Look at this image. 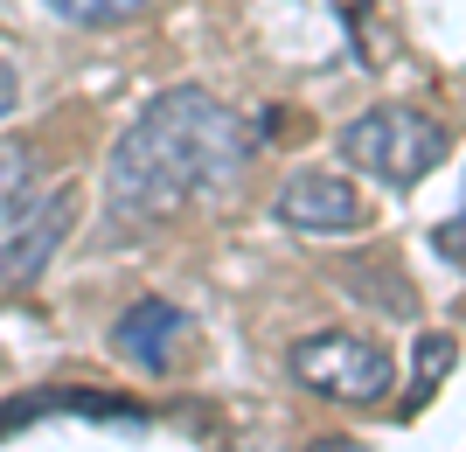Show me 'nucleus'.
Masks as SVG:
<instances>
[{"label": "nucleus", "instance_id": "obj_12", "mask_svg": "<svg viewBox=\"0 0 466 452\" xmlns=\"http://www.w3.org/2000/svg\"><path fill=\"white\" fill-rule=\"evenodd\" d=\"M15 105H21V70H15V56L0 49V118L15 112Z\"/></svg>", "mask_w": 466, "mask_h": 452}, {"label": "nucleus", "instance_id": "obj_7", "mask_svg": "<svg viewBox=\"0 0 466 452\" xmlns=\"http://www.w3.org/2000/svg\"><path fill=\"white\" fill-rule=\"evenodd\" d=\"M63 411H84V417H133V404H112V397H97V390H70V383H56V390H28L15 397L7 411H0V432H21L28 417H63Z\"/></svg>", "mask_w": 466, "mask_h": 452}, {"label": "nucleus", "instance_id": "obj_6", "mask_svg": "<svg viewBox=\"0 0 466 452\" xmlns=\"http://www.w3.org/2000/svg\"><path fill=\"white\" fill-rule=\"evenodd\" d=\"M188 348H195V320L181 314L175 299L139 293L133 306H118L112 355L126 362V369H139V376H175L181 362H188Z\"/></svg>", "mask_w": 466, "mask_h": 452}, {"label": "nucleus", "instance_id": "obj_1", "mask_svg": "<svg viewBox=\"0 0 466 452\" xmlns=\"http://www.w3.org/2000/svg\"><path fill=\"white\" fill-rule=\"evenodd\" d=\"M265 133L202 84H167L133 112V126L105 154V223L118 236H147L223 196L258 160Z\"/></svg>", "mask_w": 466, "mask_h": 452}, {"label": "nucleus", "instance_id": "obj_8", "mask_svg": "<svg viewBox=\"0 0 466 452\" xmlns=\"http://www.w3.org/2000/svg\"><path fill=\"white\" fill-rule=\"evenodd\" d=\"M49 15L63 21V28H84V35H105V28H126V21H139L154 0H42Z\"/></svg>", "mask_w": 466, "mask_h": 452}, {"label": "nucleus", "instance_id": "obj_13", "mask_svg": "<svg viewBox=\"0 0 466 452\" xmlns=\"http://www.w3.org/2000/svg\"><path fill=\"white\" fill-rule=\"evenodd\" d=\"M299 452H370L362 438H349V432H328V438H307Z\"/></svg>", "mask_w": 466, "mask_h": 452}, {"label": "nucleus", "instance_id": "obj_9", "mask_svg": "<svg viewBox=\"0 0 466 452\" xmlns=\"http://www.w3.org/2000/svg\"><path fill=\"white\" fill-rule=\"evenodd\" d=\"M35 196V146L28 139H0V230L21 202Z\"/></svg>", "mask_w": 466, "mask_h": 452}, {"label": "nucleus", "instance_id": "obj_2", "mask_svg": "<svg viewBox=\"0 0 466 452\" xmlns=\"http://www.w3.org/2000/svg\"><path fill=\"white\" fill-rule=\"evenodd\" d=\"M334 154L362 167L370 181H383L390 196H410V188H425L452 154V126L425 105H370V112H355L341 133H334Z\"/></svg>", "mask_w": 466, "mask_h": 452}, {"label": "nucleus", "instance_id": "obj_5", "mask_svg": "<svg viewBox=\"0 0 466 452\" xmlns=\"http://www.w3.org/2000/svg\"><path fill=\"white\" fill-rule=\"evenodd\" d=\"M77 209H84V196L70 181H56V188H35V196L7 216V230H0V293H28V286L49 272V257L77 230Z\"/></svg>", "mask_w": 466, "mask_h": 452}, {"label": "nucleus", "instance_id": "obj_10", "mask_svg": "<svg viewBox=\"0 0 466 452\" xmlns=\"http://www.w3.org/2000/svg\"><path fill=\"white\" fill-rule=\"evenodd\" d=\"M452 362H460V341H452V335H425V341H418V383H410V397L397 404V411H404V417L418 411V404H425V397L446 383Z\"/></svg>", "mask_w": 466, "mask_h": 452}, {"label": "nucleus", "instance_id": "obj_4", "mask_svg": "<svg viewBox=\"0 0 466 452\" xmlns=\"http://www.w3.org/2000/svg\"><path fill=\"white\" fill-rule=\"evenodd\" d=\"M272 223L292 236H328V244H349L376 223L370 196L355 188L341 167H292L272 196Z\"/></svg>", "mask_w": 466, "mask_h": 452}, {"label": "nucleus", "instance_id": "obj_11", "mask_svg": "<svg viewBox=\"0 0 466 452\" xmlns=\"http://www.w3.org/2000/svg\"><path fill=\"white\" fill-rule=\"evenodd\" d=\"M431 251H439V265H452V272H466V202L452 209L446 223H431Z\"/></svg>", "mask_w": 466, "mask_h": 452}, {"label": "nucleus", "instance_id": "obj_3", "mask_svg": "<svg viewBox=\"0 0 466 452\" xmlns=\"http://www.w3.org/2000/svg\"><path fill=\"white\" fill-rule=\"evenodd\" d=\"M286 376L307 397H328V404H349V411H376L390 390H397V355L376 335H355V327H313L286 348Z\"/></svg>", "mask_w": 466, "mask_h": 452}]
</instances>
